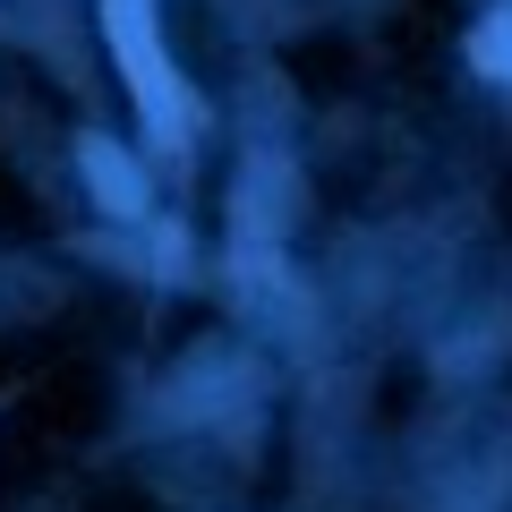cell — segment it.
Wrapping results in <instances>:
<instances>
[{"label": "cell", "instance_id": "cell-2", "mask_svg": "<svg viewBox=\"0 0 512 512\" xmlns=\"http://www.w3.org/2000/svg\"><path fill=\"white\" fill-rule=\"evenodd\" d=\"M86 180L103 188V205H111V214H146V180H137V163H128L120 146L86 137Z\"/></svg>", "mask_w": 512, "mask_h": 512}, {"label": "cell", "instance_id": "cell-1", "mask_svg": "<svg viewBox=\"0 0 512 512\" xmlns=\"http://www.w3.org/2000/svg\"><path fill=\"white\" fill-rule=\"evenodd\" d=\"M103 35H111V52H120L128 86H137V111H146L163 137H180V128H188V94H180V77H171L163 43H154L146 0H103Z\"/></svg>", "mask_w": 512, "mask_h": 512}, {"label": "cell", "instance_id": "cell-3", "mask_svg": "<svg viewBox=\"0 0 512 512\" xmlns=\"http://www.w3.org/2000/svg\"><path fill=\"white\" fill-rule=\"evenodd\" d=\"M470 60H478L487 77H512V9H504V18H487V26L470 35Z\"/></svg>", "mask_w": 512, "mask_h": 512}]
</instances>
